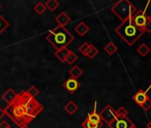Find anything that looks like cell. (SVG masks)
<instances>
[{
    "label": "cell",
    "instance_id": "6da1fadb",
    "mask_svg": "<svg viewBox=\"0 0 151 128\" xmlns=\"http://www.w3.org/2000/svg\"><path fill=\"white\" fill-rule=\"evenodd\" d=\"M44 109L43 105L26 91L17 93L15 99L4 109L6 116L19 127L28 125Z\"/></svg>",
    "mask_w": 151,
    "mask_h": 128
},
{
    "label": "cell",
    "instance_id": "7a4b0ae2",
    "mask_svg": "<svg viewBox=\"0 0 151 128\" xmlns=\"http://www.w3.org/2000/svg\"><path fill=\"white\" fill-rule=\"evenodd\" d=\"M115 31L129 45H132L145 32L143 29L138 28L134 24L132 18H129L122 22Z\"/></svg>",
    "mask_w": 151,
    "mask_h": 128
},
{
    "label": "cell",
    "instance_id": "3957f363",
    "mask_svg": "<svg viewBox=\"0 0 151 128\" xmlns=\"http://www.w3.org/2000/svg\"><path fill=\"white\" fill-rule=\"evenodd\" d=\"M74 39V36L65 27L60 26L53 29L46 36V40L56 49V51L62 48H67Z\"/></svg>",
    "mask_w": 151,
    "mask_h": 128
},
{
    "label": "cell",
    "instance_id": "277c9868",
    "mask_svg": "<svg viewBox=\"0 0 151 128\" xmlns=\"http://www.w3.org/2000/svg\"><path fill=\"white\" fill-rule=\"evenodd\" d=\"M111 11L122 22H124L129 18H132L137 12V8L128 0H120L111 7Z\"/></svg>",
    "mask_w": 151,
    "mask_h": 128
},
{
    "label": "cell",
    "instance_id": "5b68a950",
    "mask_svg": "<svg viewBox=\"0 0 151 128\" xmlns=\"http://www.w3.org/2000/svg\"><path fill=\"white\" fill-rule=\"evenodd\" d=\"M99 115L101 121H104L106 124H108V125L110 124L117 117L116 110H115L111 105H107L106 107H104V109L101 111Z\"/></svg>",
    "mask_w": 151,
    "mask_h": 128
},
{
    "label": "cell",
    "instance_id": "8992f818",
    "mask_svg": "<svg viewBox=\"0 0 151 128\" xmlns=\"http://www.w3.org/2000/svg\"><path fill=\"white\" fill-rule=\"evenodd\" d=\"M109 128H132L134 124L127 117H116L110 124Z\"/></svg>",
    "mask_w": 151,
    "mask_h": 128
},
{
    "label": "cell",
    "instance_id": "52a82bcc",
    "mask_svg": "<svg viewBox=\"0 0 151 128\" xmlns=\"http://www.w3.org/2000/svg\"><path fill=\"white\" fill-rule=\"evenodd\" d=\"M132 18V21H133L134 24L138 28H140V29H144V27H145L146 22L147 21V15L146 14L145 10H143V11L139 10V11L136 12Z\"/></svg>",
    "mask_w": 151,
    "mask_h": 128
},
{
    "label": "cell",
    "instance_id": "ba28073f",
    "mask_svg": "<svg viewBox=\"0 0 151 128\" xmlns=\"http://www.w3.org/2000/svg\"><path fill=\"white\" fill-rule=\"evenodd\" d=\"M80 83L78 82V79H75V78H68L67 79L64 83H63V87L70 93V94H74L76 92H77L79 87H80Z\"/></svg>",
    "mask_w": 151,
    "mask_h": 128
},
{
    "label": "cell",
    "instance_id": "9c48e42d",
    "mask_svg": "<svg viewBox=\"0 0 151 128\" xmlns=\"http://www.w3.org/2000/svg\"><path fill=\"white\" fill-rule=\"evenodd\" d=\"M147 98H149V97L147 95L146 92H144L143 90H139V92H137V93L132 96V100H133L138 105H139V106H141V105L147 101Z\"/></svg>",
    "mask_w": 151,
    "mask_h": 128
},
{
    "label": "cell",
    "instance_id": "30bf717a",
    "mask_svg": "<svg viewBox=\"0 0 151 128\" xmlns=\"http://www.w3.org/2000/svg\"><path fill=\"white\" fill-rule=\"evenodd\" d=\"M55 21L57 22V23L59 24V26L60 27H65L67 24L69 23L70 22V17L64 12H61L60 14H58V16L55 18Z\"/></svg>",
    "mask_w": 151,
    "mask_h": 128
},
{
    "label": "cell",
    "instance_id": "8fae6325",
    "mask_svg": "<svg viewBox=\"0 0 151 128\" xmlns=\"http://www.w3.org/2000/svg\"><path fill=\"white\" fill-rule=\"evenodd\" d=\"M75 30L77 32L80 37H85L90 30V28L83 22H79L77 26L75 28Z\"/></svg>",
    "mask_w": 151,
    "mask_h": 128
},
{
    "label": "cell",
    "instance_id": "7c38bea8",
    "mask_svg": "<svg viewBox=\"0 0 151 128\" xmlns=\"http://www.w3.org/2000/svg\"><path fill=\"white\" fill-rule=\"evenodd\" d=\"M16 95H17V93L12 88H9L2 94V100H4L7 104H9L15 99Z\"/></svg>",
    "mask_w": 151,
    "mask_h": 128
},
{
    "label": "cell",
    "instance_id": "4fadbf2b",
    "mask_svg": "<svg viewBox=\"0 0 151 128\" xmlns=\"http://www.w3.org/2000/svg\"><path fill=\"white\" fill-rule=\"evenodd\" d=\"M70 52V50L67 48H62L60 50H57L55 52H54V55L55 57L60 61V62H65L66 60V58L67 56L68 55V53Z\"/></svg>",
    "mask_w": 151,
    "mask_h": 128
},
{
    "label": "cell",
    "instance_id": "5bb4252c",
    "mask_svg": "<svg viewBox=\"0 0 151 128\" xmlns=\"http://www.w3.org/2000/svg\"><path fill=\"white\" fill-rule=\"evenodd\" d=\"M86 120L90 121V122H93V123H96V124H101L102 123L101 119V116L100 115L96 112V102H95V105H94V109L92 113H89L87 117L86 118Z\"/></svg>",
    "mask_w": 151,
    "mask_h": 128
},
{
    "label": "cell",
    "instance_id": "9a60e30c",
    "mask_svg": "<svg viewBox=\"0 0 151 128\" xmlns=\"http://www.w3.org/2000/svg\"><path fill=\"white\" fill-rule=\"evenodd\" d=\"M64 109L68 115H73L78 110V106L73 101H70L65 105Z\"/></svg>",
    "mask_w": 151,
    "mask_h": 128
},
{
    "label": "cell",
    "instance_id": "2e32d148",
    "mask_svg": "<svg viewBox=\"0 0 151 128\" xmlns=\"http://www.w3.org/2000/svg\"><path fill=\"white\" fill-rule=\"evenodd\" d=\"M83 73H84V71H83V70L81 69V68H79L78 66H73L70 70H69V71H68V74L70 75V77L72 78H75V79H78L80 76H82L83 75Z\"/></svg>",
    "mask_w": 151,
    "mask_h": 128
},
{
    "label": "cell",
    "instance_id": "e0dca14e",
    "mask_svg": "<svg viewBox=\"0 0 151 128\" xmlns=\"http://www.w3.org/2000/svg\"><path fill=\"white\" fill-rule=\"evenodd\" d=\"M45 6L46 9H48L51 12H53L60 6V2L57 1V0H48V1L45 2Z\"/></svg>",
    "mask_w": 151,
    "mask_h": 128
},
{
    "label": "cell",
    "instance_id": "ac0fdd59",
    "mask_svg": "<svg viewBox=\"0 0 151 128\" xmlns=\"http://www.w3.org/2000/svg\"><path fill=\"white\" fill-rule=\"evenodd\" d=\"M104 51L109 54V55H113L116 51H117V47L116 46V45L112 42H109L105 46H104Z\"/></svg>",
    "mask_w": 151,
    "mask_h": 128
},
{
    "label": "cell",
    "instance_id": "d6986e66",
    "mask_svg": "<svg viewBox=\"0 0 151 128\" xmlns=\"http://www.w3.org/2000/svg\"><path fill=\"white\" fill-rule=\"evenodd\" d=\"M137 52L142 56V57H145V56H147V53H149V52H150V48L146 45V44H141L139 47H138V49H137Z\"/></svg>",
    "mask_w": 151,
    "mask_h": 128
},
{
    "label": "cell",
    "instance_id": "ffe728a7",
    "mask_svg": "<svg viewBox=\"0 0 151 128\" xmlns=\"http://www.w3.org/2000/svg\"><path fill=\"white\" fill-rule=\"evenodd\" d=\"M82 126L84 128H101L102 126V123L96 124V123H93V122H90V121L85 119V121L82 123Z\"/></svg>",
    "mask_w": 151,
    "mask_h": 128
},
{
    "label": "cell",
    "instance_id": "44dd1931",
    "mask_svg": "<svg viewBox=\"0 0 151 128\" xmlns=\"http://www.w3.org/2000/svg\"><path fill=\"white\" fill-rule=\"evenodd\" d=\"M98 52H99V50H98L95 46H93V45H91V46H90V48H89L88 52H86V57H88L90 60H93V58L98 54Z\"/></svg>",
    "mask_w": 151,
    "mask_h": 128
},
{
    "label": "cell",
    "instance_id": "7402d4cb",
    "mask_svg": "<svg viewBox=\"0 0 151 128\" xmlns=\"http://www.w3.org/2000/svg\"><path fill=\"white\" fill-rule=\"evenodd\" d=\"M9 26H10L9 22L0 14V35H1Z\"/></svg>",
    "mask_w": 151,
    "mask_h": 128
},
{
    "label": "cell",
    "instance_id": "603a6c76",
    "mask_svg": "<svg viewBox=\"0 0 151 128\" xmlns=\"http://www.w3.org/2000/svg\"><path fill=\"white\" fill-rule=\"evenodd\" d=\"M45 10H46V7H45V4H43L42 2H38V3L34 6V11H35L37 14H39V15H42V14L45 12Z\"/></svg>",
    "mask_w": 151,
    "mask_h": 128
},
{
    "label": "cell",
    "instance_id": "cb8c5ba5",
    "mask_svg": "<svg viewBox=\"0 0 151 128\" xmlns=\"http://www.w3.org/2000/svg\"><path fill=\"white\" fill-rule=\"evenodd\" d=\"M78 60V55L76 54L74 52H72V51H70V52L68 53V55L67 56V58H66V60H65V62H67L68 65H72V64Z\"/></svg>",
    "mask_w": 151,
    "mask_h": 128
},
{
    "label": "cell",
    "instance_id": "d4e9b609",
    "mask_svg": "<svg viewBox=\"0 0 151 128\" xmlns=\"http://www.w3.org/2000/svg\"><path fill=\"white\" fill-rule=\"evenodd\" d=\"M128 110L124 107H120L118 110H116V116L117 117H127Z\"/></svg>",
    "mask_w": 151,
    "mask_h": 128
},
{
    "label": "cell",
    "instance_id": "484cf974",
    "mask_svg": "<svg viewBox=\"0 0 151 128\" xmlns=\"http://www.w3.org/2000/svg\"><path fill=\"white\" fill-rule=\"evenodd\" d=\"M26 92H27L31 97H33V98H36V96L38 95V93H39L38 89H37L36 86H30V87L28 89V91H26Z\"/></svg>",
    "mask_w": 151,
    "mask_h": 128
},
{
    "label": "cell",
    "instance_id": "4316f807",
    "mask_svg": "<svg viewBox=\"0 0 151 128\" xmlns=\"http://www.w3.org/2000/svg\"><path fill=\"white\" fill-rule=\"evenodd\" d=\"M90 46H91V45L86 42V43H84L82 45H80V46H79V52H80L81 53H83L84 55H86V52H88V50H89Z\"/></svg>",
    "mask_w": 151,
    "mask_h": 128
},
{
    "label": "cell",
    "instance_id": "83f0119b",
    "mask_svg": "<svg viewBox=\"0 0 151 128\" xmlns=\"http://www.w3.org/2000/svg\"><path fill=\"white\" fill-rule=\"evenodd\" d=\"M144 30H145V32L151 33V16L147 15V21L146 25L144 27Z\"/></svg>",
    "mask_w": 151,
    "mask_h": 128
},
{
    "label": "cell",
    "instance_id": "f1b7e54d",
    "mask_svg": "<svg viewBox=\"0 0 151 128\" xmlns=\"http://www.w3.org/2000/svg\"><path fill=\"white\" fill-rule=\"evenodd\" d=\"M140 107H142V109H143L145 111L149 110V109H151V100H150L149 98H147V101H146Z\"/></svg>",
    "mask_w": 151,
    "mask_h": 128
},
{
    "label": "cell",
    "instance_id": "f546056e",
    "mask_svg": "<svg viewBox=\"0 0 151 128\" xmlns=\"http://www.w3.org/2000/svg\"><path fill=\"white\" fill-rule=\"evenodd\" d=\"M0 128H11V125L6 120H3L0 123Z\"/></svg>",
    "mask_w": 151,
    "mask_h": 128
},
{
    "label": "cell",
    "instance_id": "4dcf8cb0",
    "mask_svg": "<svg viewBox=\"0 0 151 128\" xmlns=\"http://www.w3.org/2000/svg\"><path fill=\"white\" fill-rule=\"evenodd\" d=\"M5 116H6V114H5V111H4V109L0 108V120H1V118H3Z\"/></svg>",
    "mask_w": 151,
    "mask_h": 128
},
{
    "label": "cell",
    "instance_id": "1f68e13d",
    "mask_svg": "<svg viewBox=\"0 0 151 128\" xmlns=\"http://www.w3.org/2000/svg\"><path fill=\"white\" fill-rule=\"evenodd\" d=\"M147 128H151V121L147 124Z\"/></svg>",
    "mask_w": 151,
    "mask_h": 128
},
{
    "label": "cell",
    "instance_id": "d6a6232c",
    "mask_svg": "<svg viewBox=\"0 0 151 128\" xmlns=\"http://www.w3.org/2000/svg\"><path fill=\"white\" fill-rule=\"evenodd\" d=\"M20 128H29L28 125H22V126H21Z\"/></svg>",
    "mask_w": 151,
    "mask_h": 128
},
{
    "label": "cell",
    "instance_id": "836d02e7",
    "mask_svg": "<svg viewBox=\"0 0 151 128\" xmlns=\"http://www.w3.org/2000/svg\"><path fill=\"white\" fill-rule=\"evenodd\" d=\"M132 128H137V127H136V126H133V127H132Z\"/></svg>",
    "mask_w": 151,
    "mask_h": 128
},
{
    "label": "cell",
    "instance_id": "e575fe53",
    "mask_svg": "<svg viewBox=\"0 0 151 128\" xmlns=\"http://www.w3.org/2000/svg\"><path fill=\"white\" fill-rule=\"evenodd\" d=\"M0 8H1V5H0Z\"/></svg>",
    "mask_w": 151,
    "mask_h": 128
}]
</instances>
